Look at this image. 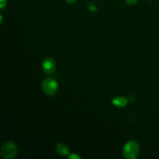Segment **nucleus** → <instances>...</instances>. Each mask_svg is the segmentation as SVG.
I'll use <instances>...</instances> for the list:
<instances>
[{"label":"nucleus","mask_w":159,"mask_h":159,"mask_svg":"<svg viewBox=\"0 0 159 159\" xmlns=\"http://www.w3.org/2000/svg\"><path fill=\"white\" fill-rule=\"evenodd\" d=\"M56 69V63L54 60L51 57H48L44 59L42 62V70L43 72L48 75H51L54 72Z\"/></svg>","instance_id":"20e7f679"},{"label":"nucleus","mask_w":159,"mask_h":159,"mask_svg":"<svg viewBox=\"0 0 159 159\" xmlns=\"http://www.w3.org/2000/svg\"><path fill=\"white\" fill-rule=\"evenodd\" d=\"M139 2V0H126V2L128 5H135Z\"/></svg>","instance_id":"0eeeda50"},{"label":"nucleus","mask_w":159,"mask_h":159,"mask_svg":"<svg viewBox=\"0 0 159 159\" xmlns=\"http://www.w3.org/2000/svg\"><path fill=\"white\" fill-rule=\"evenodd\" d=\"M68 158H71V159H73V158H75V159L82 158L80 156H79V155H75V154H72V155H68Z\"/></svg>","instance_id":"6e6552de"},{"label":"nucleus","mask_w":159,"mask_h":159,"mask_svg":"<svg viewBox=\"0 0 159 159\" xmlns=\"http://www.w3.org/2000/svg\"><path fill=\"white\" fill-rule=\"evenodd\" d=\"M6 3V0H1V8L2 9Z\"/></svg>","instance_id":"9d476101"},{"label":"nucleus","mask_w":159,"mask_h":159,"mask_svg":"<svg viewBox=\"0 0 159 159\" xmlns=\"http://www.w3.org/2000/svg\"><path fill=\"white\" fill-rule=\"evenodd\" d=\"M140 153V145L136 141L131 140L125 144L123 148V155L127 159H135Z\"/></svg>","instance_id":"f257e3e1"},{"label":"nucleus","mask_w":159,"mask_h":159,"mask_svg":"<svg viewBox=\"0 0 159 159\" xmlns=\"http://www.w3.org/2000/svg\"><path fill=\"white\" fill-rule=\"evenodd\" d=\"M1 156L4 159H13L18 153V148L15 143L12 141L6 142L1 148Z\"/></svg>","instance_id":"7ed1b4c3"},{"label":"nucleus","mask_w":159,"mask_h":159,"mask_svg":"<svg viewBox=\"0 0 159 159\" xmlns=\"http://www.w3.org/2000/svg\"><path fill=\"white\" fill-rule=\"evenodd\" d=\"M158 71H159V68H158Z\"/></svg>","instance_id":"9b49d317"},{"label":"nucleus","mask_w":159,"mask_h":159,"mask_svg":"<svg viewBox=\"0 0 159 159\" xmlns=\"http://www.w3.org/2000/svg\"><path fill=\"white\" fill-rule=\"evenodd\" d=\"M150 1H152V0H150Z\"/></svg>","instance_id":"f8f14e48"},{"label":"nucleus","mask_w":159,"mask_h":159,"mask_svg":"<svg viewBox=\"0 0 159 159\" xmlns=\"http://www.w3.org/2000/svg\"><path fill=\"white\" fill-rule=\"evenodd\" d=\"M112 103L117 107H126L128 103V99L127 98L124 97V96H116L114 99H112Z\"/></svg>","instance_id":"39448f33"},{"label":"nucleus","mask_w":159,"mask_h":159,"mask_svg":"<svg viewBox=\"0 0 159 159\" xmlns=\"http://www.w3.org/2000/svg\"><path fill=\"white\" fill-rule=\"evenodd\" d=\"M55 149L59 155H61V156H67V155H69L70 151L66 144H62V143L57 144V145H56Z\"/></svg>","instance_id":"423d86ee"},{"label":"nucleus","mask_w":159,"mask_h":159,"mask_svg":"<svg viewBox=\"0 0 159 159\" xmlns=\"http://www.w3.org/2000/svg\"><path fill=\"white\" fill-rule=\"evenodd\" d=\"M41 88L43 93L47 96H54L58 90V84L57 82L52 77L45 78L42 81Z\"/></svg>","instance_id":"f03ea898"},{"label":"nucleus","mask_w":159,"mask_h":159,"mask_svg":"<svg viewBox=\"0 0 159 159\" xmlns=\"http://www.w3.org/2000/svg\"><path fill=\"white\" fill-rule=\"evenodd\" d=\"M65 1L67 3H68V4H72V3L75 2L77 0H65Z\"/></svg>","instance_id":"1a4fd4ad"}]
</instances>
